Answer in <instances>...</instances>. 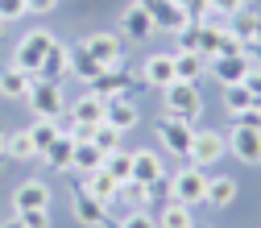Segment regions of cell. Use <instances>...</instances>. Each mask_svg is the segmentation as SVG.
Here are the masks:
<instances>
[{
  "label": "cell",
  "mask_w": 261,
  "mask_h": 228,
  "mask_svg": "<svg viewBox=\"0 0 261 228\" xmlns=\"http://www.w3.org/2000/svg\"><path fill=\"white\" fill-rule=\"evenodd\" d=\"M228 21H232V25H228V34L241 38V46H245V54H249V46L261 42V17H257L253 9H241L237 17H228Z\"/></svg>",
  "instance_id": "cell-19"
},
{
  "label": "cell",
  "mask_w": 261,
  "mask_h": 228,
  "mask_svg": "<svg viewBox=\"0 0 261 228\" xmlns=\"http://www.w3.org/2000/svg\"><path fill=\"white\" fill-rule=\"evenodd\" d=\"M0 228H25V224H21V220H17V216H13V220H9V224H0Z\"/></svg>",
  "instance_id": "cell-46"
},
{
  "label": "cell",
  "mask_w": 261,
  "mask_h": 228,
  "mask_svg": "<svg viewBox=\"0 0 261 228\" xmlns=\"http://www.w3.org/2000/svg\"><path fill=\"white\" fill-rule=\"evenodd\" d=\"M224 141H228V154H232L241 166H261V133H257V129L232 124L224 133Z\"/></svg>",
  "instance_id": "cell-7"
},
{
  "label": "cell",
  "mask_w": 261,
  "mask_h": 228,
  "mask_svg": "<svg viewBox=\"0 0 261 228\" xmlns=\"http://www.w3.org/2000/svg\"><path fill=\"white\" fill-rule=\"evenodd\" d=\"M195 228H199V224H195Z\"/></svg>",
  "instance_id": "cell-49"
},
{
  "label": "cell",
  "mask_w": 261,
  "mask_h": 228,
  "mask_svg": "<svg viewBox=\"0 0 261 228\" xmlns=\"http://www.w3.org/2000/svg\"><path fill=\"white\" fill-rule=\"evenodd\" d=\"M145 204H170V174L145 183Z\"/></svg>",
  "instance_id": "cell-35"
},
{
  "label": "cell",
  "mask_w": 261,
  "mask_h": 228,
  "mask_svg": "<svg viewBox=\"0 0 261 228\" xmlns=\"http://www.w3.org/2000/svg\"><path fill=\"white\" fill-rule=\"evenodd\" d=\"M141 112L137 104L128 100V95H116V100H104V124H112L116 133H128V129H137Z\"/></svg>",
  "instance_id": "cell-13"
},
{
  "label": "cell",
  "mask_w": 261,
  "mask_h": 228,
  "mask_svg": "<svg viewBox=\"0 0 261 228\" xmlns=\"http://www.w3.org/2000/svg\"><path fill=\"white\" fill-rule=\"evenodd\" d=\"M25 17V0H0V21H21Z\"/></svg>",
  "instance_id": "cell-40"
},
{
  "label": "cell",
  "mask_w": 261,
  "mask_h": 228,
  "mask_svg": "<svg viewBox=\"0 0 261 228\" xmlns=\"http://www.w3.org/2000/svg\"><path fill=\"white\" fill-rule=\"evenodd\" d=\"M25 228H50V208H42V212H21L17 216Z\"/></svg>",
  "instance_id": "cell-41"
},
{
  "label": "cell",
  "mask_w": 261,
  "mask_h": 228,
  "mask_svg": "<svg viewBox=\"0 0 261 228\" xmlns=\"http://www.w3.org/2000/svg\"><path fill=\"white\" fill-rule=\"evenodd\" d=\"M71 75V50L62 46V42H54L50 46V54L42 58V67H38V79H50V83H62Z\"/></svg>",
  "instance_id": "cell-18"
},
{
  "label": "cell",
  "mask_w": 261,
  "mask_h": 228,
  "mask_svg": "<svg viewBox=\"0 0 261 228\" xmlns=\"http://www.w3.org/2000/svg\"><path fill=\"white\" fill-rule=\"evenodd\" d=\"M83 50L95 58V62H104V67H120L124 62V42L116 38V34H87V42H83Z\"/></svg>",
  "instance_id": "cell-10"
},
{
  "label": "cell",
  "mask_w": 261,
  "mask_h": 228,
  "mask_svg": "<svg viewBox=\"0 0 261 228\" xmlns=\"http://www.w3.org/2000/svg\"><path fill=\"white\" fill-rule=\"evenodd\" d=\"M25 104L34 108L38 120H62V116H67V95H62V83H50V79H38V75H34V87H29Z\"/></svg>",
  "instance_id": "cell-2"
},
{
  "label": "cell",
  "mask_w": 261,
  "mask_h": 228,
  "mask_svg": "<svg viewBox=\"0 0 261 228\" xmlns=\"http://www.w3.org/2000/svg\"><path fill=\"white\" fill-rule=\"evenodd\" d=\"M137 83H141V79H137L133 71H124V62H120V67L100 71V75L87 83V91H95L100 100H116V95H133V91H137Z\"/></svg>",
  "instance_id": "cell-5"
},
{
  "label": "cell",
  "mask_w": 261,
  "mask_h": 228,
  "mask_svg": "<svg viewBox=\"0 0 261 228\" xmlns=\"http://www.w3.org/2000/svg\"><path fill=\"white\" fill-rule=\"evenodd\" d=\"M104 166V154L95 149L91 141H75V158H71V170L79 174H91V170H100Z\"/></svg>",
  "instance_id": "cell-28"
},
{
  "label": "cell",
  "mask_w": 261,
  "mask_h": 228,
  "mask_svg": "<svg viewBox=\"0 0 261 228\" xmlns=\"http://www.w3.org/2000/svg\"><path fill=\"white\" fill-rule=\"evenodd\" d=\"M58 9V0H25V13H34V17H46Z\"/></svg>",
  "instance_id": "cell-43"
},
{
  "label": "cell",
  "mask_w": 261,
  "mask_h": 228,
  "mask_svg": "<svg viewBox=\"0 0 261 228\" xmlns=\"http://www.w3.org/2000/svg\"><path fill=\"white\" fill-rule=\"evenodd\" d=\"M212 17H237L241 9H249V0H207Z\"/></svg>",
  "instance_id": "cell-37"
},
{
  "label": "cell",
  "mask_w": 261,
  "mask_h": 228,
  "mask_svg": "<svg viewBox=\"0 0 261 228\" xmlns=\"http://www.w3.org/2000/svg\"><path fill=\"white\" fill-rule=\"evenodd\" d=\"M116 199L133 204V208H145V183H137V179H124V183H120V195H116Z\"/></svg>",
  "instance_id": "cell-34"
},
{
  "label": "cell",
  "mask_w": 261,
  "mask_h": 228,
  "mask_svg": "<svg viewBox=\"0 0 261 228\" xmlns=\"http://www.w3.org/2000/svg\"><path fill=\"white\" fill-rule=\"evenodd\" d=\"M120 228H158V216H149L145 208H133V212L120 220Z\"/></svg>",
  "instance_id": "cell-38"
},
{
  "label": "cell",
  "mask_w": 261,
  "mask_h": 228,
  "mask_svg": "<svg viewBox=\"0 0 261 228\" xmlns=\"http://www.w3.org/2000/svg\"><path fill=\"white\" fill-rule=\"evenodd\" d=\"M5 158H13V162H34L38 158L29 129H13V133H5Z\"/></svg>",
  "instance_id": "cell-25"
},
{
  "label": "cell",
  "mask_w": 261,
  "mask_h": 228,
  "mask_svg": "<svg viewBox=\"0 0 261 228\" xmlns=\"http://www.w3.org/2000/svg\"><path fill=\"white\" fill-rule=\"evenodd\" d=\"M0 34H5V21H0Z\"/></svg>",
  "instance_id": "cell-48"
},
{
  "label": "cell",
  "mask_w": 261,
  "mask_h": 228,
  "mask_svg": "<svg viewBox=\"0 0 261 228\" xmlns=\"http://www.w3.org/2000/svg\"><path fill=\"white\" fill-rule=\"evenodd\" d=\"M120 141H124V133H116L112 124H95V133H91V145L100 149L104 158H108L112 149H120Z\"/></svg>",
  "instance_id": "cell-33"
},
{
  "label": "cell",
  "mask_w": 261,
  "mask_h": 228,
  "mask_svg": "<svg viewBox=\"0 0 261 228\" xmlns=\"http://www.w3.org/2000/svg\"><path fill=\"white\" fill-rule=\"evenodd\" d=\"M29 137H34V149H38V158L62 137V124L58 120H34V124H29Z\"/></svg>",
  "instance_id": "cell-30"
},
{
  "label": "cell",
  "mask_w": 261,
  "mask_h": 228,
  "mask_svg": "<svg viewBox=\"0 0 261 228\" xmlns=\"http://www.w3.org/2000/svg\"><path fill=\"white\" fill-rule=\"evenodd\" d=\"M79 179H83L79 187L91 195V199H100L104 208H108V204H116V195H120V183H116V179H112L104 166H100V170H91V174H79Z\"/></svg>",
  "instance_id": "cell-16"
},
{
  "label": "cell",
  "mask_w": 261,
  "mask_h": 228,
  "mask_svg": "<svg viewBox=\"0 0 261 228\" xmlns=\"http://www.w3.org/2000/svg\"><path fill=\"white\" fill-rule=\"evenodd\" d=\"M67 116H71V124H104V100L95 91H83L67 104Z\"/></svg>",
  "instance_id": "cell-15"
},
{
  "label": "cell",
  "mask_w": 261,
  "mask_h": 228,
  "mask_svg": "<svg viewBox=\"0 0 261 228\" xmlns=\"http://www.w3.org/2000/svg\"><path fill=\"white\" fill-rule=\"evenodd\" d=\"M228 154V141H224V133H216V129H195V137H191V154H187V162L191 166H216V162Z\"/></svg>",
  "instance_id": "cell-6"
},
{
  "label": "cell",
  "mask_w": 261,
  "mask_h": 228,
  "mask_svg": "<svg viewBox=\"0 0 261 228\" xmlns=\"http://www.w3.org/2000/svg\"><path fill=\"white\" fill-rule=\"evenodd\" d=\"M232 124H241V129H257V133H261V104H253V108L237 112V116H232Z\"/></svg>",
  "instance_id": "cell-39"
},
{
  "label": "cell",
  "mask_w": 261,
  "mask_h": 228,
  "mask_svg": "<svg viewBox=\"0 0 261 228\" xmlns=\"http://www.w3.org/2000/svg\"><path fill=\"white\" fill-rule=\"evenodd\" d=\"M104 170L116 179V183H124V179H133V149H112L108 158H104Z\"/></svg>",
  "instance_id": "cell-31"
},
{
  "label": "cell",
  "mask_w": 261,
  "mask_h": 228,
  "mask_svg": "<svg viewBox=\"0 0 261 228\" xmlns=\"http://www.w3.org/2000/svg\"><path fill=\"white\" fill-rule=\"evenodd\" d=\"M29 87H34V75H29V71L13 67V62L0 67V95H5V100H25Z\"/></svg>",
  "instance_id": "cell-20"
},
{
  "label": "cell",
  "mask_w": 261,
  "mask_h": 228,
  "mask_svg": "<svg viewBox=\"0 0 261 228\" xmlns=\"http://www.w3.org/2000/svg\"><path fill=\"white\" fill-rule=\"evenodd\" d=\"M158 228H195V212L187 208V204H162V212H158Z\"/></svg>",
  "instance_id": "cell-27"
},
{
  "label": "cell",
  "mask_w": 261,
  "mask_h": 228,
  "mask_svg": "<svg viewBox=\"0 0 261 228\" xmlns=\"http://www.w3.org/2000/svg\"><path fill=\"white\" fill-rule=\"evenodd\" d=\"M178 50H195V54H199V25H187L178 34Z\"/></svg>",
  "instance_id": "cell-42"
},
{
  "label": "cell",
  "mask_w": 261,
  "mask_h": 228,
  "mask_svg": "<svg viewBox=\"0 0 261 228\" xmlns=\"http://www.w3.org/2000/svg\"><path fill=\"white\" fill-rule=\"evenodd\" d=\"M241 83H245V87H249V91H253V95H257V100H261V67H249V71H245V79H241Z\"/></svg>",
  "instance_id": "cell-44"
},
{
  "label": "cell",
  "mask_w": 261,
  "mask_h": 228,
  "mask_svg": "<svg viewBox=\"0 0 261 228\" xmlns=\"http://www.w3.org/2000/svg\"><path fill=\"white\" fill-rule=\"evenodd\" d=\"M253 104H261L257 95L245 87V83H232L224 91V108H228V116H237V112H245V108H253Z\"/></svg>",
  "instance_id": "cell-32"
},
{
  "label": "cell",
  "mask_w": 261,
  "mask_h": 228,
  "mask_svg": "<svg viewBox=\"0 0 261 228\" xmlns=\"http://www.w3.org/2000/svg\"><path fill=\"white\" fill-rule=\"evenodd\" d=\"M71 216H75V224H83V228H104V224H108V208H104L100 199H91L83 187L71 195Z\"/></svg>",
  "instance_id": "cell-11"
},
{
  "label": "cell",
  "mask_w": 261,
  "mask_h": 228,
  "mask_svg": "<svg viewBox=\"0 0 261 228\" xmlns=\"http://www.w3.org/2000/svg\"><path fill=\"white\" fill-rule=\"evenodd\" d=\"M203 71H207V58H203V54H195V50H174V79L195 83Z\"/></svg>",
  "instance_id": "cell-24"
},
{
  "label": "cell",
  "mask_w": 261,
  "mask_h": 228,
  "mask_svg": "<svg viewBox=\"0 0 261 228\" xmlns=\"http://www.w3.org/2000/svg\"><path fill=\"white\" fill-rule=\"evenodd\" d=\"M46 158V166L50 170H71V158H75V141H71V133H67V129H62V137L42 154Z\"/></svg>",
  "instance_id": "cell-26"
},
{
  "label": "cell",
  "mask_w": 261,
  "mask_h": 228,
  "mask_svg": "<svg viewBox=\"0 0 261 228\" xmlns=\"http://www.w3.org/2000/svg\"><path fill=\"white\" fill-rule=\"evenodd\" d=\"M191 137H195V124L162 116V124H158V145L166 149V154H174V158H187V154H191Z\"/></svg>",
  "instance_id": "cell-9"
},
{
  "label": "cell",
  "mask_w": 261,
  "mask_h": 228,
  "mask_svg": "<svg viewBox=\"0 0 261 228\" xmlns=\"http://www.w3.org/2000/svg\"><path fill=\"white\" fill-rule=\"evenodd\" d=\"M249 62H253V67H261V42H257V46H249Z\"/></svg>",
  "instance_id": "cell-45"
},
{
  "label": "cell",
  "mask_w": 261,
  "mask_h": 228,
  "mask_svg": "<svg viewBox=\"0 0 261 228\" xmlns=\"http://www.w3.org/2000/svg\"><path fill=\"white\" fill-rule=\"evenodd\" d=\"M141 9L149 13V21H153L158 34H182V29L191 25L187 13L174 5V0H141Z\"/></svg>",
  "instance_id": "cell-8"
},
{
  "label": "cell",
  "mask_w": 261,
  "mask_h": 228,
  "mask_svg": "<svg viewBox=\"0 0 261 228\" xmlns=\"http://www.w3.org/2000/svg\"><path fill=\"white\" fill-rule=\"evenodd\" d=\"M162 95H166V100H162V116H170V120H187V124H195V120L203 116V95H199V87H195V83L174 79Z\"/></svg>",
  "instance_id": "cell-1"
},
{
  "label": "cell",
  "mask_w": 261,
  "mask_h": 228,
  "mask_svg": "<svg viewBox=\"0 0 261 228\" xmlns=\"http://www.w3.org/2000/svg\"><path fill=\"white\" fill-rule=\"evenodd\" d=\"M141 83L166 91V87L174 83V54H149V58L141 62Z\"/></svg>",
  "instance_id": "cell-14"
},
{
  "label": "cell",
  "mask_w": 261,
  "mask_h": 228,
  "mask_svg": "<svg viewBox=\"0 0 261 228\" xmlns=\"http://www.w3.org/2000/svg\"><path fill=\"white\" fill-rule=\"evenodd\" d=\"M0 158H5V133H0Z\"/></svg>",
  "instance_id": "cell-47"
},
{
  "label": "cell",
  "mask_w": 261,
  "mask_h": 228,
  "mask_svg": "<svg viewBox=\"0 0 261 228\" xmlns=\"http://www.w3.org/2000/svg\"><path fill=\"white\" fill-rule=\"evenodd\" d=\"M232 199H237V179L232 174H212L207 179V208H232Z\"/></svg>",
  "instance_id": "cell-23"
},
{
  "label": "cell",
  "mask_w": 261,
  "mask_h": 228,
  "mask_svg": "<svg viewBox=\"0 0 261 228\" xmlns=\"http://www.w3.org/2000/svg\"><path fill=\"white\" fill-rule=\"evenodd\" d=\"M42 208H50V187L42 179H25L13 191V212L21 216V212H42Z\"/></svg>",
  "instance_id": "cell-12"
},
{
  "label": "cell",
  "mask_w": 261,
  "mask_h": 228,
  "mask_svg": "<svg viewBox=\"0 0 261 228\" xmlns=\"http://www.w3.org/2000/svg\"><path fill=\"white\" fill-rule=\"evenodd\" d=\"M170 199H174V204H187V208L203 204V199H207V174H203L199 166H182V170L170 179Z\"/></svg>",
  "instance_id": "cell-4"
},
{
  "label": "cell",
  "mask_w": 261,
  "mask_h": 228,
  "mask_svg": "<svg viewBox=\"0 0 261 228\" xmlns=\"http://www.w3.org/2000/svg\"><path fill=\"white\" fill-rule=\"evenodd\" d=\"M166 174V162H162L158 149H133V179L137 183H153Z\"/></svg>",
  "instance_id": "cell-21"
},
{
  "label": "cell",
  "mask_w": 261,
  "mask_h": 228,
  "mask_svg": "<svg viewBox=\"0 0 261 228\" xmlns=\"http://www.w3.org/2000/svg\"><path fill=\"white\" fill-rule=\"evenodd\" d=\"M174 5H178V9L187 13V21H191V25L207 21V13H212V9H207V0H174Z\"/></svg>",
  "instance_id": "cell-36"
},
{
  "label": "cell",
  "mask_w": 261,
  "mask_h": 228,
  "mask_svg": "<svg viewBox=\"0 0 261 228\" xmlns=\"http://www.w3.org/2000/svg\"><path fill=\"white\" fill-rule=\"evenodd\" d=\"M207 67H212V75H216L224 87H232V83L245 79V71L253 67V62H249V54H220V58L207 62Z\"/></svg>",
  "instance_id": "cell-17"
},
{
  "label": "cell",
  "mask_w": 261,
  "mask_h": 228,
  "mask_svg": "<svg viewBox=\"0 0 261 228\" xmlns=\"http://www.w3.org/2000/svg\"><path fill=\"white\" fill-rule=\"evenodd\" d=\"M54 42H58V38L50 34V29H29V34L17 42V50H13V67H21V71H29V75H38L42 58L50 54Z\"/></svg>",
  "instance_id": "cell-3"
},
{
  "label": "cell",
  "mask_w": 261,
  "mask_h": 228,
  "mask_svg": "<svg viewBox=\"0 0 261 228\" xmlns=\"http://www.w3.org/2000/svg\"><path fill=\"white\" fill-rule=\"evenodd\" d=\"M100 71H108V67H104V62H95V58H91L83 46H75V50H71V75H75V79L91 83V79L100 75Z\"/></svg>",
  "instance_id": "cell-29"
},
{
  "label": "cell",
  "mask_w": 261,
  "mask_h": 228,
  "mask_svg": "<svg viewBox=\"0 0 261 228\" xmlns=\"http://www.w3.org/2000/svg\"><path fill=\"white\" fill-rule=\"evenodd\" d=\"M120 29H124L128 38H137V42H145V38H153V34H158V29H153V21H149V13L141 9V0L124 9V17H120Z\"/></svg>",
  "instance_id": "cell-22"
}]
</instances>
